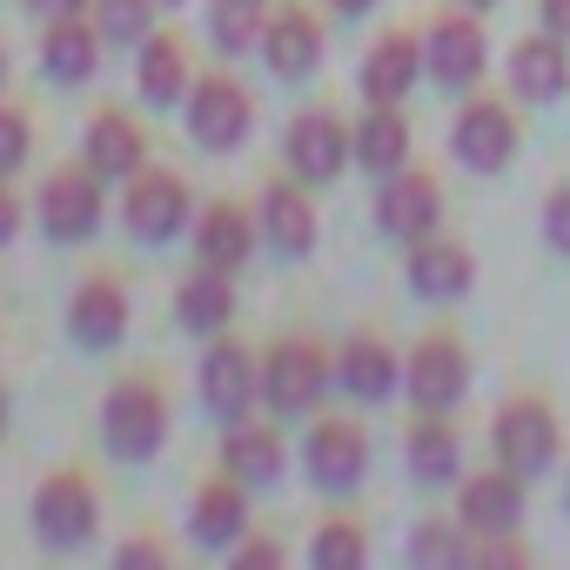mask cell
I'll use <instances>...</instances> for the list:
<instances>
[{
	"mask_svg": "<svg viewBox=\"0 0 570 570\" xmlns=\"http://www.w3.org/2000/svg\"><path fill=\"white\" fill-rule=\"evenodd\" d=\"M168 443V396L148 376H121L101 403V450L115 463H148Z\"/></svg>",
	"mask_w": 570,
	"mask_h": 570,
	"instance_id": "cell-1",
	"label": "cell"
},
{
	"mask_svg": "<svg viewBox=\"0 0 570 570\" xmlns=\"http://www.w3.org/2000/svg\"><path fill=\"white\" fill-rule=\"evenodd\" d=\"M181 108H188V141L208 148V155H235V148L248 141V128H255V101H248V88H242L235 75L195 81Z\"/></svg>",
	"mask_w": 570,
	"mask_h": 570,
	"instance_id": "cell-2",
	"label": "cell"
},
{
	"mask_svg": "<svg viewBox=\"0 0 570 570\" xmlns=\"http://www.w3.org/2000/svg\"><path fill=\"white\" fill-rule=\"evenodd\" d=\"M202 403H208V416L215 423H248V410L262 403V363H255V350H242L235 336H208V356H202Z\"/></svg>",
	"mask_w": 570,
	"mask_h": 570,
	"instance_id": "cell-3",
	"label": "cell"
},
{
	"mask_svg": "<svg viewBox=\"0 0 570 570\" xmlns=\"http://www.w3.org/2000/svg\"><path fill=\"white\" fill-rule=\"evenodd\" d=\"M101 175L81 161V168H55L41 188H35V215H41V235L48 242H88L101 228Z\"/></svg>",
	"mask_w": 570,
	"mask_h": 570,
	"instance_id": "cell-4",
	"label": "cell"
},
{
	"mask_svg": "<svg viewBox=\"0 0 570 570\" xmlns=\"http://www.w3.org/2000/svg\"><path fill=\"white\" fill-rule=\"evenodd\" d=\"M121 215H128V235L135 242H175L181 228H195V195H188V181L181 175H168V168H141L135 181H128V195H121Z\"/></svg>",
	"mask_w": 570,
	"mask_h": 570,
	"instance_id": "cell-5",
	"label": "cell"
},
{
	"mask_svg": "<svg viewBox=\"0 0 570 570\" xmlns=\"http://www.w3.org/2000/svg\"><path fill=\"white\" fill-rule=\"evenodd\" d=\"M282 155H289V175H303L309 188H330L350 161H356V128L336 121L330 108H309L289 121V135H282Z\"/></svg>",
	"mask_w": 570,
	"mask_h": 570,
	"instance_id": "cell-6",
	"label": "cell"
},
{
	"mask_svg": "<svg viewBox=\"0 0 570 570\" xmlns=\"http://www.w3.org/2000/svg\"><path fill=\"white\" fill-rule=\"evenodd\" d=\"M423 61H430V81H436L443 95H470V88L483 81L490 41H483V28L470 21V8H463V14H436V21L423 28Z\"/></svg>",
	"mask_w": 570,
	"mask_h": 570,
	"instance_id": "cell-7",
	"label": "cell"
},
{
	"mask_svg": "<svg viewBox=\"0 0 570 570\" xmlns=\"http://www.w3.org/2000/svg\"><path fill=\"white\" fill-rule=\"evenodd\" d=\"M403 390L423 416H450L463 396H470V356L456 336H423L403 363Z\"/></svg>",
	"mask_w": 570,
	"mask_h": 570,
	"instance_id": "cell-8",
	"label": "cell"
},
{
	"mask_svg": "<svg viewBox=\"0 0 570 570\" xmlns=\"http://www.w3.org/2000/svg\"><path fill=\"white\" fill-rule=\"evenodd\" d=\"M323 390H330V356H323L316 343H275V350L262 356V403H268L275 416L316 410Z\"/></svg>",
	"mask_w": 570,
	"mask_h": 570,
	"instance_id": "cell-9",
	"label": "cell"
},
{
	"mask_svg": "<svg viewBox=\"0 0 570 570\" xmlns=\"http://www.w3.org/2000/svg\"><path fill=\"white\" fill-rule=\"evenodd\" d=\"M450 155L470 168V175H503L510 155H517V115L490 95L463 101L456 108V128H450Z\"/></svg>",
	"mask_w": 570,
	"mask_h": 570,
	"instance_id": "cell-10",
	"label": "cell"
},
{
	"mask_svg": "<svg viewBox=\"0 0 570 570\" xmlns=\"http://www.w3.org/2000/svg\"><path fill=\"white\" fill-rule=\"evenodd\" d=\"M436 222H443V188L430 168H396L376 181V228L390 242H423L436 235Z\"/></svg>",
	"mask_w": 570,
	"mask_h": 570,
	"instance_id": "cell-11",
	"label": "cell"
},
{
	"mask_svg": "<svg viewBox=\"0 0 570 570\" xmlns=\"http://www.w3.org/2000/svg\"><path fill=\"white\" fill-rule=\"evenodd\" d=\"M557 416L543 410V403H530V396H517V403H503L497 410V430H490V450H497V463L503 470H517V476H543L550 463H557Z\"/></svg>",
	"mask_w": 570,
	"mask_h": 570,
	"instance_id": "cell-12",
	"label": "cell"
},
{
	"mask_svg": "<svg viewBox=\"0 0 570 570\" xmlns=\"http://www.w3.org/2000/svg\"><path fill=\"white\" fill-rule=\"evenodd\" d=\"M95 517H101L95 483L75 476V470L48 476V483L35 490V537H41L48 550H81V543L95 537Z\"/></svg>",
	"mask_w": 570,
	"mask_h": 570,
	"instance_id": "cell-13",
	"label": "cell"
},
{
	"mask_svg": "<svg viewBox=\"0 0 570 570\" xmlns=\"http://www.w3.org/2000/svg\"><path fill=\"white\" fill-rule=\"evenodd\" d=\"M303 188L309 181L296 175V181H262V195H255V228L282 262H303L316 248V202Z\"/></svg>",
	"mask_w": 570,
	"mask_h": 570,
	"instance_id": "cell-14",
	"label": "cell"
},
{
	"mask_svg": "<svg viewBox=\"0 0 570 570\" xmlns=\"http://www.w3.org/2000/svg\"><path fill=\"white\" fill-rule=\"evenodd\" d=\"M303 463H309V483H316L323 497H343V490H356L363 470H370V436H363L350 416H330V423L309 430Z\"/></svg>",
	"mask_w": 570,
	"mask_h": 570,
	"instance_id": "cell-15",
	"label": "cell"
},
{
	"mask_svg": "<svg viewBox=\"0 0 570 570\" xmlns=\"http://www.w3.org/2000/svg\"><path fill=\"white\" fill-rule=\"evenodd\" d=\"M523 483L530 476H517L503 463L483 470V476H470L463 497H456V523L470 537H517V523H523Z\"/></svg>",
	"mask_w": 570,
	"mask_h": 570,
	"instance_id": "cell-16",
	"label": "cell"
},
{
	"mask_svg": "<svg viewBox=\"0 0 570 570\" xmlns=\"http://www.w3.org/2000/svg\"><path fill=\"white\" fill-rule=\"evenodd\" d=\"M403 282H410V296H423V303H463V296H470V282H476V262H470L463 242L423 235V242H410Z\"/></svg>",
	"mask_w": 570,
	"mask_h": 570,
	"instance_id": "cell-17",
	"label": "cell"
},
{
	"mask_svg": "<svg viewBox=\"0 0 570 570\" xmlns=\"http://www.w3.org/2000/svg\"><path fill=\"white\" fill-rule=\"evenodd\" d=\"M68 336L81 343V350H121V336H128V289L115 275H95V282H81L75 289V303H68Z\"/></svg>",
	"mask_w": 570,
	"mask_h": 570,
	"instance_id": "cell-18",
	"label": "cell"
},
{
	"mask_svg": "<svg viewBox=\"0 0 570 570\" xmlns=\"http://www.w3.org/2000/svg\"><path fill=\"white\" fill-rule=\"evenodd\" d=\"M242 530H248V483L242 476H215V483H202L195 490V503H188V537L202 543V550H235L242 543Z\"/></svg>",
	"mask_w": 570,
	"mask_h": 570,
	"instance_id": "cell-19",
	"label": "cell"
},
{
	"mask_svg": "<svg viewBox=\"0 0 570 570\" xmlns=\"http://www.w3.org/2000/svg\"><path fill=\"white\" fill-rule=\"evenodd\" d=\"M101 41H108V35H101L95 21L55 14L48 35H41V68H48V81H55V88H88L95 68H101Z\"/></svg>",
	"mask_w": 570,
	"mask_h": 570,
	"instance_id": "cell-20",
	"label": "cell"
},
{
	"mask_svg": "<svg viewBox=\"0 0 570 570\" xmlns=\"http://www.w3.org/2000/svg\"><path fill=\"white\" fill-rule=\"evenodd\" d=\"M510 88H517V101H563V88H570V41L563 35H523L517 48H510Z\"/></svg>",
	"mask_w": 570,
	"mask_h": 570,
	"instance_id": "cell-21",
	"label": "cell"
},
{
	"mask_svg": "<svg viewBox=\"0 0 570 570\" xmlns=\"http://www.w3.org/2000/svg\"><path fill=\"white\" fill-rule=\"evenodd\" d=\"M81 161L101 175V181H135L148 168V135L121 115V108H101L88 121V141H81Z\"/></svg>",
	"mask_w": 570,
	"mask_h": 570,
	"instance_id": "cell-22",
	"label": "cell"
},
{
	"mask_svg": "<svg viewBox=\"0 0 570 570\" xmlns=\"http://www.w3.org/2000/svg\"><path fill=\"white\" fill-rule=\"evenodd\" d=\"M423 35H383L370 55H363V75H356V88H363V101H396L403 108V95L423 81Z\"/></svg>",
	"mask_w": 570,
	"mask_h": 570,
	"instance_id": "cell-23",
	"label": "cell"
},
{
	"mask_svg": "<svg viewBox=\"0 0 570 570\" xmlns=\"http://www.w3.org/2000/svg\"><path fill=\"white\" fill-rule=\"evenodd\" d=\"M262 61L275 81H309L323 68V28L303 14V8H282L268 14V35H262Z\"/></svg>",
	"mask_w": 570,
	"mask_h": 570,
	"instance_id": "cell-24",
	"label": "cell"
},
{
	"mask_svg": "<svg viewBox=\"0 0 570 570\" xmlns=\"http://www.w3.org/2000/svg\"><path fill=\"white\" fill-rule=\"evenodd\" d=\"M255 242H262V228H255V215H242L235 202H215V208H202L195 215V262H208V268H242L248 255H255Z\"/></svg>",
	"mask_w": 570,
	"mask_h": 570,
	"instance_id": "cell-25",
	"label": "cell"
},
{
	"mask_svg": "<svg viewBox=\"0 0 570 570\" xmlns=\"http://www.w3.org/2000/svg\"><path fill=\"white\" fill-rule=\"evenodd\" d=\"M403 363H410V356H396L390 343L356 336V343L336 356V376H343V390H350L356 403H390V396L403 390Z\"/></svg>",
	"mask_w": 570,
	"mask_h": 570,
	"instance_id": "cell-26",
	"label": "cell"
},
{
	"mask_svg": "<svg viewBox=\"0 0 570 570\" xmlns=\"http://www.w3.org/2000/svg\"><path fill=\"white\" fill-rule=\"evenodd\" d=\"M228 316H235V289H228V268H195L181 289H175V323L188 330V336H222L228 330Z\"/></svg>",
	"mask_w": 570,
	"mask_h": 570,
	"instance_id": "cell-27",
	"label": "cell"
},
{
	"mask_svg": "<svg viewBox=\"0 0 570 570\" xmlns=\"http://www.w3.org/2000/svg\"><path fill=\"white\" fill-rule=\"evenodd\" d=\"M135 88H141V101L148 108H175V101H188V55H181V41L175 35H148L141 48H135Z\"/></svg>",
	"mask_w": 570,
	"mask_h": 570,
	"instance_id": "cell-28",
	"label": "cell"
},
{
	"mask_svg": "<svg viewBox=\"0 0 570 570\" xmlns=\"http://www.w3.org/2000/svg\"><path fill=\"white\" fill-rule=\"evenodd\" d=\"M356 168H370L376 181L410 168V121L396 101H370V115L356 121Z\"/></svg>",
	"mask_w": 570,
	"mask_h": 570,
	"instance_id": "cell-29",
	"label": "cell"
},
{
	"mask_svg": "<svg viewBox=\"0 0 570 570\" xmlns=\"http://www.w3.org/2000/svg\"><path fill=\"white\" fill-rule=\"evenodd\" d=\"M410 476L416 483H456L463 476V436L450 416H416L410 423Z\"/></svg>",
	"mask_w": 570,
	"mask_h": 570,
	"instance_id": "cell-30",
	"label": "cell"
},
{
	"mask_svg": "<svg viewBox=\"0 0 570 570\" xmlns=\"http://www.w3.org/2000/svg\"><path fill=\"white\" fill-rule=\"evenodd\" d=\"M282 463H289V450H282V436H275V430H262V423H235V430H228V443H222V470H228V476H242L248 490L275 483V476H282Z\"/></svg>",
	"mask_w": 570,
	"mask_h": 570,
	"instance_id": "cell-31",
	"label": "cell"
},
{
	"mask_svg": "<svg viewBox=\"0 0 570 570\" xmlns=\"http://www.w3.org/2000/svg\"><path fill=\"white\" fill-rule=\"evenodd\" d=\"M268 35V0H208V48L248 55Z\"/></svg>",
	"mask_w": 570,
	"mask_h": 570,
	"instance_id": "cell-32",
	"label": "cell"
},
{
	"mask_svg": "<svg viewBox=\"0 0 570 570\" xmlns=\"http://www.w3.org/2000/svg\"><path fill=\"white\" fill-rule=\"evenodd\" d=\"M95 28L108 48H141L155 35V0H95Z\"/></svg>",
	"mask_w": 570,
	"mask_h": 570,
	"instance_id": "cell-33",
	"label": "cell"
},
{
	"mask_svg": "<svg viewBox=\"0 0 570 570\" xmlns=\"http://www.w3.org/2000/svg\"><path fill=\"white\" fill-rule=\"evenodd\" d=\"M363 557H370V537L356 523H343V517L309 537V563L316 570H363Z\"/></svg>",
	"mask_w": 570,
	"mask_h": 570,
	"instance_id": "cell-34",
	"label": "cell"
},
{
	"mask_svg": "<svg viewBox=\"0 0 570 570\" xmlns=\"http://www.w3.org/2000/svg\"><path fill=\"white\" fill-rule=\"evenodd\" d=\"M410 557L416 563H476V537L456 523H423V530H410Z\"/></svg>",
	"mask_w": 570,
	"mask_h": 570,
	"instance_id": "cell-35",
	"label": "cell"
},
{
	"mask_svg": "<svg viewBox=\"0 0 570 570\" xmlns=\"http://www.w3.org/2000/svg\"><path fill=\"white\" fill-rule=\"evenodd\" d=\"M543 242H550L557 255H570V181L550 188V202H543Z\"/></svg>",
	"mask_w": 570,
	"mask_h": 570,
	"instance_id": "cell-36",
	"label": "cell"
},
{
	"mask_svg": "<svg viewBox=\"0 0 570 570\" xmlns=\"http://www.w3.org/2000/svg\"><path fill=\"white\" fill-rule=\"evenodd\" d=\"M21 161H28V115H21V108H8V115H0V168L14 175Z\"/></svg>",
	"mask_w": 570,
	"mask_h": 570,
	"instance_id": "cell-37",
	"label": "cell"
},
{
	"mask_svg": "<svg viewBox=\"0 0 570 570\" xmlns=\"http://www.w3.org/2000/svg\"><path fill=\"white\" fill-rule=\"evenodd\" d=\"M228 563H235V570H275V563H282V543H275V537H242V543L228 550Z\"/></svg>",
	"mask_w": 570,
	"mask_h": 570,
	"instance_id": "cell-38",
	"label": "cell"
},
{
	"mask_svg": "<svg viewBox=\"0 0 570 570\" xmlns=\"http://www.w3.org/2000/svg\"><path fill=\"white\" fill-rule=\"evenodd\" d=\"M115 563H121V570H135V563H168V543L135 537V543H121V550H115Z\"/></svg>",
	"mask_w": 570,
	"mask_h": 570,
	"instance_id": "cell-39",
	"label": "cell"
},
{
	"mask_svg": "<svg viewBox=\"0 0 570 570\" xmlns=\"http://www.w3.org/2000/svg\"><path fill=\"white\" fill-rule=\"evenodd\" d=\"M543 28L570 41V0H543Z\"/></svg>",
	"mask_w": 570,
	"mask_h": 570,
	"instance_id": "cell-40",
	"label": "cell"
},
{
	"mask_svg": "<svg viewBox=\"0 0 570 570\" xmlns=\"http://www.w3.org/2000/svg\"><path fill=\"white\" fill-rule=\"evenodd\" d=\"M28 8H41V14L55 21V14H81V8H95V0H28Z\"/></svg>",
	"mask_w": 570,
	"mask_h": 570,
	"instance_id": "cell-41",
	"label": "cell"
},
{
	"mask_svg": "<svg viewBox=\"0 0 570 570\" xmlns=\"http://www.w3.org/2000/svg\"><path fill=\"white\" fill-rule=\"evenodd\" d=\"M330 8H336L343 21H356V14H370V8H376V0H330Z\"/></svg>",
	"mask_w": 570,
	"mask_h": 570,
	"instance_id": "cell-42",
	"label": "cell"
},
{
	"mask_svg": "<svg viewBox=\"0 0 570 570\" xmlns=\"http://www.w3.org/2000/svg\"><path fill=\"white\" fill-rule=\"evenodd\" d=\"M456 8H470V14H483V8H497V0H456Z\"/></svg>",
	"mask_w": 570,
	"mask_h": 570,
	"instance_id": "cell-43",
	"label": "cell"
},
{
	"mask_svg": "<svg viewBox=\"0 0 570 570\" xmlns=\"http://www.w3.org/2000/svg\"><path fill=\"white\" fill-rule=\"evenodd\" d=\"M563 503H570V483H563Z\"/></svg>",
	"mask_w": 570,
	"mask_h": 570,
	"instance_id": "cell-44",
	"label": "cell"
},
{
	"mask_svg": "<svg viewBox=\"0 0 570 570\" xmlns=\"http://www.w3.org/2000/svg\"><path fill=\"white\" fill-rule=\"evenodd\" d=\"M161 8H175V0H161Z\"/></svg>",
	"mask_w": 570,
	"mask_h": 570,
	"instance_id": "cell-45",
	"label": "cell"
}]
</instances>
